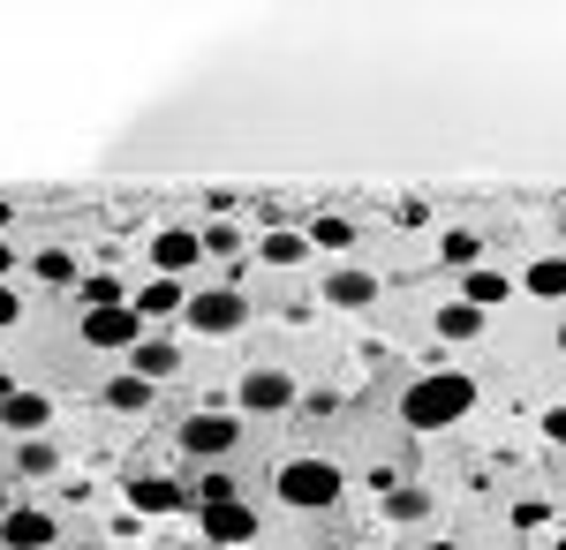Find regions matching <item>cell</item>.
I'll use <instances>...</instances> for the list:
<instances>
[{"label":"cell","instance_id":"16","mask_svg":"<svg viewBox=\"0 0 566 550\" xmlns=\"http://www.w3.org/2000/svg\"><path fill=\"white\" fill-rule=\"evenodd\" d=\"M181 302H189L181 279H151V287H136V295H129V309L151 325V317H181Z\"/></svg>","mask_w":566,"mask_h":550},{"label":"cell","instance_id":"23","mask_svg":"<svg viewBox=\"0 0 566 550\" xmlns=\"http://www.w3.org/2000/svg\"><path fill=\"white\" fill-rule=\"evenodd\" d=\"M106 408H122V415H144V408H151V384H144V378H129V370H122V378L106 384Z\"/></svg>","mask_w":566,"mask_h":550},{"label":"cell","instance_id":"6","mask_svg":"<svg viewBox=\"0 0 566 550\" xmlns=\"http://www.w3.org/2000/svg\"><path fill=\"white\" fill-rule=\"evenodd\" d=\"M61 543V520L45 506H8L0 512V550H53Z\"/></svg>","mask_w":566,"mask_h":550},{"label":"cell","instance_id":"1","mask_svg":"<svg viewBox=\"0 0 566 550\" xmlns=\"http://www.w3.org/2000/svg\"><path fill=\"white\" fill-rule=\"evenodd\" d=\"M476 400H483V392H476V378H469V370H423V378L400 392V423L431 437V430H453L469 408H476Z\"/></svg>","mask_w":566,"mask_h":550},{"label":"cell","instance_id":"19","mask_svg":"<svg viewBox=\"0 0 566 550\" xmlns=\"http://www.w3.org/2000/svg\"><path fill=\"white\" fill-rule=\"evenodd\" d=\"M303 234H310V250H333V256H348V250H355V219H340V212L310 219Z\"/></svg>","mask_w":566,"mask_h":550},{"label":"cell","instance_id":"4","mask_svg":"<svg viewBox=\"0 0 566 550\" xmlns=\"http://www.w3.org/2000/svg\"><path fill=\"white\" fill-rule=\"evenodd\" d=\"M242 445V415L234 408H197V415H181V453L189 461H227Z\"/></svg>","mask_w":566,"mask_h":550},{"label":"cell","instance_id":"14","mask_svg":"<svg viewBox=\"0 0 566 550\" xmlns=\"http://www.w3.org/2000/svg\"><path fill=\"white\" fill-rule=\"evenodd\" d=\"M514 287H522V295H536V302H566V250L536 256V264H528Z\"/></svg>","mask_w":566,"mask_h":550},{"label":"cell","instance_id":"22","mask_svg":"<svg viewBox=\"0 0 566 550\" xmlns=\"http://www.w3.org/2000/svg\"><path fill=\"white\" fill-rule=\"evenodd\" d=\"M31 272H39L45 287H76V279H84V272H76V256H69V250H39V256H31Z\"/></svg>","mask_w":566,"mask_h":550},{"label":"cell","instance_id":"5","mask_svg":"<svg viewBox=\"0 0 566 550\" xmlns=\"http://www.w3.org/2000/svg\"><path fill=\"white\" fill-rule=\"evenodd\" d=\"M303 400V384L287 378V370H250V378L234 384V415H287Z\"/></svg>","mask_w":566,"mask_h":550},{"label":"cell","instance_id":"20","mask_svg":"<svg viewBox=\"0 0 566 550\" xmlns=\"http://www.w3.org/2000/svg\"><path fill=\"white\" fill-rule=\"evenodd\" d=\"M76 295H84V309H129V287H122L114 272H84Z\"/></svg>","mask_w":566,"mask_h":550},{"label":"cell","instance_id":"37","mask_svg":"<svg viewBox=\"0 0 566 550\" xmlns=\"http://www.w3.org/2000/svg\"><path fill=\"white\" fill-rule=\"evenodd\" d=\"M559 355H566V325H559Z\"/></svg>","mask_w":566,"mask_h":550},{"label":"cell","instance_id":"12","mask_svg":"<svg viewBox=\"0 0 566 550\" xmlns=\"http://www.w3.org/2000/svg\"><path fill=\"white\" fill-rule=\"evenodd\" d=\"M514 295H522V287H514L499 264H476V272H461V302H469V309H483V317H491L499 302H514Z\"/></svg>","mask_w":566,"mask_h":550},{"label":"cell","instance_id":"33","mask_svg":"<svg viewBox=\"0 0 566 550\" xmlns=\"http://www.w3.org/2000/svg\"><path fill=\"white\" fill-rule=\"evenodd\" d=\"M8 272H15V250H8V234H0V287H8Z\"/></svg>","mask_w":566,"mask_h":550},{"label":"cell","instance_id":"26","mask_svg":"<svg viewBox=\"0 0 566 550\" xmlns=\"http://www.w3.org/2000/svg\"><path fill=\"white\" fill-rule=\"evenodd\" d=\"M15 467H23V475H53V467H61V453H53L45 437H23V445H15Z\"/></svg>","mask_w":566,"mask_h":550},{"label":"cell","instance_id":"9","mask_svg":"<svg viewBox=\"0 0 566 550\" xmlns=\"http://www.w3.org/2000/svg\"><path fill=\"white\" fill-rule=\"evenodd\" d=\"M197 256H205L197 226H159V234H151V264H159V279H189Z\"/></svg>","mask_w":566,"mask_h":550},{"label":"cell","instance_id":"31","mask_svg":"<svg viewBox=\"0 0 566 550\" xmlns=\"http://www.w3.org/2000/svg\"><path fill=\"white\" fill-rule=\"evenodd\" d=\"M544 445H566V408H544Z\"/></svg>","mask_w":566,"mask_h":550},{"label":"cell","instance_id":"10","mask_svg":"<svg viewBox=\"0 0 566 550\" xmlns=\"http://www.w3.org/2000/svg\"><path fill=\"white\" fill-rule=\"evenodd\" d=\"M45 423H53V400L31 392V384L0 400V430H8V437H45Z\"/></svg>","mask_w":566,"mask_h":550},{"label":"cell","instance_id":"2","mask_svg":"<svg viewBox=\"0 0 566 550\" xmlns=\"http://www.w3.org/2000/svg\"><path fill=\"white\" fill-rule=\"evenodd\" d=\"M272 490H280V506H295V512H333L340 490H348V475L325 461V453H295V461L272 467Z\"/></svg>","mask_w":566,"mask_h":550},{"label":"cell","instance_id":"11","mask_svg":"<svg viewBox=\"0 0 566 550\" xmlns=\"http://www.w3.org/2000/svg\"><path fill=\"white\" fill-rule=\"evenodd\" d=\"M122 362H129V378H144V384H167V378L181 370V347H175V339H151V332H144V339L129 347V355H122Z\"/></svg>","mask_w":566,"mask_h":550},{"label":"cell","instance_id":"18","mask_svg":"<svg viewBox=\"0 0 566 550\" xmlns=\"http://www.w3.org/2000/svg\"><path fill=\"white\" fill-rule=\"evenodd\" d=\"M431 325H438V339L469 347V339H483V309H469V302H446V309H438Z\"/></svg>","mask_w":566,"mask_h":550},{"label":"cell","instance_id":"17","mask_svg":"<svg viewBox=\"0 0 566 550\" xmlns=\"http://www.w3.org/2000/svg\"><path fill=\"white\" fill-rule=\"evenodd\" d=\"M258 256L272 264V272H287V264H303V256H310V234H303V226H272V234L258 242Z\"/></svg>","mask_w":566,"mask_h":550},{"label":"cell","instance_id":"3","mask_svg":"<svg viewBox=\"0 0 566 550\" xmlns=\"http://www.w3.org/2000/svg\"><path fill=\"white\" fill-rule=\"evenodd\" d=\"M181 325L205 339H227L250 325V295H242V279H227V287H189V302H181Z\"/></svg>","mask_w":566,"mask_h":550},{"label":"cell","instance_id":"39","mask_svg":"<svg viewBox=\"0 0 566 550\" xmlns=\"http://www.w3.org/2000/svg\"><path fill=\"white\" fill-rule=\"evenodd\" d=\"M559 408H566V400H559Z\"/></svg>","mask_w":566,"mask_h":550},{"label":"cell","instance_id":"36","mask_svg":"<svg viewBox=\"0 0 566 550\" xmlns=\"http://www.w3.org/2000/svg\"><path fill=\"white\" fill-rule=\"evenodd\" d=\"M8 506H15V498H8V490H0V512H8Z\"/></svg>","mask_w":566,"mask_h":550},{"label":"cell","instance_id":"30","mask_svg":"<svg viewBox=\"0 0 566 550\" xmlns=\"http://www.w3.org/2000/svg\"><path fill=\"white\" fill-rule=\"evenodd\" d=\"M363 483H370L378 498H392V490H400V467H363Z\"/></svg>","mask_w":566,"mask_h":550},{"label":"cell","instance_id":"25","mask_svg":"<svg viewBox=\"0 0 566 550\" xmlns=\"http://www.w3.org/2000/svg\"><path fill=\"white\" fill-rule=\"evenodd\" d=\"M386 520H431V490H416V483H400L386 498Z\"/></svg>","mask_w":566,"mask_h":550},{"label":"cell","instance_id":"32","mask_svg":"<svg viewBox=\"0 0 566 550\" xmlns=\"http://www.w3.org/2000/svg\"><path fill=\"white\" fill-rule=\"evenodd\" d=\"M15 317H23V295H15V287H0V332H8Z\"/></svg>","mask_w":566,"mask_h":550},{"label":"cell","instance_id":"28","mask_svg":"<svg viewBox=\"0 0 566 550\" xmlns=\"http://www.w3.org/2000/svg\"><path fill=\"white\" fill-rule=\"evenodd\" d=\"M295 408H303V415H317V423H325V415H340V392H333V384H317V392H303V400H295Z\"/></svg>","mask_w":566,"mask_h":550},{"label":"cell","instance_id":"13","mask_svg":"<svg viewBox=\"0 0 566 550\" xmlns=\"http://www.w3.org/2000/svg\"><path fill=\"white\" fill-rule=\"evenodd\" d=\"M325 302H333V309H370V302H378V272H370V264H340V272L325 279Z\"/></svg>","mask_w":566,"mask_h":550},{"label":"cell","instance_id":"34","mask_svg":"<svg viewBox=\"0 0 566 550\" xmlns=\"http://www.w3.org/2000/svg\"><path fill=\"white\" fill-rule=\"evenodd\" d=\"M416 550H461V543H446V536H431V543H416Z\"/></svg>","mask_w":566,"mask_h":550},{"label":"cell","instance_id":"21","mask_svg":"<svg viewBox=\"0 0 566 550\" xmlns=\"http://www.w3.org/2000/svg\"><path fill=\"white\" fill-rule=\"evenodd\" d=\"M438 256H446V264H461V272H476V264H483V242L469 234V226H446V234H438Z\"/></svg>","mask_w":566,"mask_h":550},{"label":"cell","instance_id":"24","mask_svg":"<svg viewBox=\"0 0 566 550\" xmlns=\"http://www.w3.org/2000/svg\"><path fill=\"white\" fill-rule=\"evenodd\" d=\"M234 498H242L234 467H205V483H197V506H234Z\"/></svg>","mask_w":566,"mask_h":550},{"label":"cell","instance_id":"8","mask_svg":"<svg viewBox=\"0 0 566 550\" xmlns=\"http://www.w3.org/2000/svg\"><path fill=\"white\" fill-rule=\"evenodd\" d=\"M136 339H144V317H136V309H84V347L129 355Z\"/></svg>","mask_w":566,"mask_h":550},{"label":"cell","instance_id":"7","mask_svg":"<svg viewBox=\"0 0 566 550\" xmlns=\"http://www.w3.org/2000/svg\"><path fill=\"white\" fill-rule=\"evenodd\" d=\"M197 520H205V543H219V550L258 543V506H250V498H234V506H205Z\"/></svg>","mask_w":566,"mask_h":550},{"label":"cell","instance_id":"15","mask_svg":"<svg viewBox=\"0 0 566 550\" xmlns=\"http://www.w3.org/2000/svg\"><path fill=\"white\" fill-rule=\"evenodd\" d=\"M129 506L136 512H181V483L175 475H129Z\"/></svg>","mask_w":566,"mask_h":550},{"label":"cell","instance_id":"35","mask_svg":"<svg viewBox=\"0 0 566 550\" xmlns=\"http://www.w3.org/2000/svg\"><path fill=\"white\" fill-rule=\"evenodd\" d=\"M8 219H15V212H8V204H0V234H8Z\"/></svg>","mask_w":566,"mask_h":550},{"label":"cell","instance_id":"38","mask_svg":"<svg viewBox=\"0 0 566 550\" xmlns=\"http://www.w3.org/2000/svg\"><path fill=\"white\" fill-rule=\"evenodd\" d=\"M559 550H566V528H559Z\"/></svg>","mask_w":566,"mask_h":550},{"label":"cell","instance_id":"27","mask_svg":"<svg viewBox=\"0 0 566 550\" xmlns=\"http://www.w3.org/2000/svg\"><path fill=\"white\" fill-rule=\"evenodd\" d=\"M205 256H242V226H197Z\"/></svg>","mask_w":566,"mask_h":550},{"label":"cell","instance_id":"29","mask_svg":"<svg viewBox=\"0 0 566 550\" xmlns=\"http://www.w3.org/2000/svg\"><path fill=\"white\" fill-rule=\"evenodd\" d=\"M514 528H528V536H536V528H559V520H552V506H536V498H522V506H514Z\"/></svg>","mask_w":566,"mask_h":550}]
</instances>
